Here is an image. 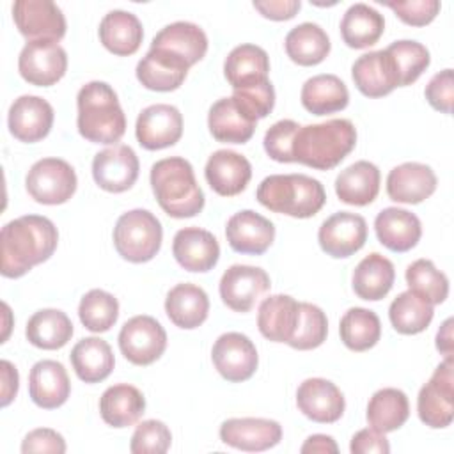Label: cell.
<instances>
[{
	"label": "cell",
	"instance_id": "60d3db41",
	"mask_svg": "<svg viewBox=\"0 0 454 454\" xmlns=\"http://www.w3.org/2000/svg\"><path fill=\"white\" fill-rule=\"evenodd\" d=\"M284 43L287 57L300 66H316L330 53L328 34L312 21H303L293 27Z\"/></svg>",
	"mask_w": 454,
	"mask_h": 454
},
{
	"label": "cell",
	"instance_id": "4dcf8cb0",
	"mask_svg": "<svg viewBox=\"0 0 454 454\" xmlns=\"http://www.w3.org/2000/svg\"><path fill=\"white\" fill-rule=\"evenodd\" d=\"M165 312L176 326L192 330L206 321L209 298L206 291L195 284H177L167 293Z\"/></svg>",
	"mask_w": 454,
	"mask_h": 454
},
{
	"label": "cell",
	"instance_id": "ffe728a7",
	"mask_svg": "<svg viewBox=\"0 0 454 454\" xmlns=\"http://www.w3.org/2000/svg\"><path fill=\"white\" fill-rule=\"evenodd\" d=\"M225 238L234 252L261 255L275 239V225L262 215L243 209L229 218Z\"/></svg>",
	"mask_w": 454,
	"mask_h": 454
},
{
	"label": "cell",
	"instance_id": "1f68e13d",
	"mask_svg": "<svg viewBox=\"0 0 454 454\" xmlns=\"http://www.w3.org/2000/svg\"><path fill=\"white\" fill-rule=\"evenodd\" d=\"M99 39L114 55H133L140 48L144 28L133 12L114 9L106 12L99 23Z\"/></svg>",
	"mask_w": 454,
	"mask_h": 454
},
{
	"label": "cell",
	"instance_id": "74e56055",
	"mask_svg": "<svg viewBox=\"0 0 454 454\" xmlns=\"http://www.w3.org/2000/svg\"><path fill=\"white\" fill-rule=\"evenodd\" d=\"M383 30V14L364 2L349 5L340 20V35L349 48L362 50L376 44Z\"/></svg>",
	"mask_w": 454,
	"mask_h": 454
},
{
	"label": "cell",
	"instance_id": "f546056e",
	"mask_svg": "<svg viewBox=\"0 0 454 454\" xmlns=\"http://www.w3.org/2000/svg\"><path fill=\"white\" fill-rule=\"evenodd\" d=\"M270 57L257 44H239L229 51L223 62V74L232 89L257 85L268 80Z\"/></svg>",
	"mask_w": 454,
	"mask_h": 454
},
{
	"label": "cell",
	"instance_id": "6f0895ef",
	"mask_svg": "<svg viewBox=\"0 0 454 454\" xmlns=\"http://www.w3.org/2000/svg\"><path fill=\"white\" fill-rule=\"evenodd\" d=\"M254 7L270 20L282 21V20H291L301 7L300 0H262V2H254Z\"/></svg>",
	"mask_w": 454,
	"mask_h": 454
},
{
	"label": "cell",
	"instance_id": "cb8c5ba5",
	"mask_svg": "<svg viewBox=\"0 0 454 454\" xmlns=\"http://www.w3.org/2000/svg\"><path fill=\"white\" fill-rule=\"evenodd\" d=\"M436 190V176L426 163L406 161L387 176V193L394 202L419 204Z\"/></svg>",
	"mask_w": 454,
	"mask_h": 454
},
{
	"label": "cell",
	"instance_id": "ab89813d",
	"mask_svg": "<svg viewBox=\"0 0 454 454\" xmlns=\"http://www.w3.org/2000/svg\"><path fill=\"white\" fill-rule=\"evenodd\" d=\"M25 335L35 348L59 349L71 340L73 323L59 309H41L30 316Z\"/></svg>",
	"mask_w": 454,
	"mask_h": 454
},
{
	"label": "cell",
	"instance_id": "603a6c76",
	"mask_svg": "<svg viewBox=\"0 0 454 454\" xmlns=\"http://www.w3.org/2000/svg\"><path fill=\"white\" fill-rule=\"evenodd\" d=\"M172 254L176 261L188 271H209L220 257V245L216 238L200 227L179 229L172 241Z\"/></svg>",
	"mask_w": 454,
	"mask_h": 454
},
{
	"label": "cell",
	"instance_id": "7402d4cb",
	"mask_svg": "<svg viewBox=\"0 0 454 454\" xmlns=\"http://www.w3.org/2000/svg\"><path fill=\"white\" fill-rule=\"evenodd\" d=\"M204 176L218 195L234 197L247 188L252 177V165L236 151L218 149L207 158Z\"/></svg>",
	"mask_w": 454,
	"mask_h": 454
},
{
	"label": "cell",
	"instance_id": "9a60e30c",
	"mask_svg": "<svg viewBox=\"0 0 454 454\" xmlns=\"http://www.w3.org/2000/svg\"><path fill=\"white\" fill-rule=\"evenodd\" d=\"M138 158L129 145L117 144L99 151L92 160V177L106 192L121 193L129 190L138 177Z\"/></svg>",
	"mask_w": 454,
	"mask_h": 454
},
{
	"label": "cell",
	"instance_id": "6da1fadb",
	"mask_svg": "<svg viewBox=\"0 0 454 454\" xmlns=\"http://www.w3.org/2000/svg\"><path fill=\"white\" fill-rule=\"evenodd\" d=\"M59 243L53 222L41 215H25L7 222L0 231L2 275L18 278L35 264L48 261Z\"/></svg>",
	"mask_w": 454,
	"mask_h": 454
},
{
	"label": "cell",
	"instance_id": "d6986e66",
	"mask_svg": "<svg viewBox=\"0 0 454 454\" xmlns=\"http://www.w3.org/2000/svg\"><path fill=\"white\" fill-rule=\"evenodd\" d=\"M220 440L239 450L261 452L282 440V426L270 419H227L220 426Z\"/></svg>",
	"mask_w": 454,
	"mask_h": 454
},
{
	"label": "cell",
	"instance_id": "8d00e7d4",
	"mask_svg": "<svg viewBox=\"0 0 454 454\" xmlns=\"http://www.w3.org/2000/svg\"><path fill=\"white\" fill-rule=\"evenodd\" d=\"M348 103V87L335 74H316L301 87V105L314 115H326L344 110Z\"/></svg>",
	"mask_w": 454,
	"mask_h": 454
},
{
	"label": "cell",
	"instance_id": "7c38bea8",
	"mask_svg": "<svg viewBox=\"0 0 454 454\" xmlns=\"http://www.w3.org/2000/svg\"><path fill=\"white\" fill-rule=\"evenodd\" d=\"M211 358L216 371L232 383L252 378L259 364L254 342L239 332L222 333L213 344Z\"/></svg>",
	"mask_w": 454,
	"mask_h": 454
},
{
	"label": "cell",
	"instance_id": "5bb4252c",
	"mask_svg": "<svg viewBox=\"0 0 454 454\" xmlns=\"http://www.w3.org/2000/svg\"><path fill=\"white\" fill-rule=\"evenodd\" d=\"M270 286V277L262 268L232 264L220 278V296L229 309L248 312Z\"/></svg>",
	"mask_w": 454,
	"mask_h": 454
},
{
	"label": "cell",
	"instance_id": "3957f363",
	"mask_svg": "<svg viewBox=\"0 0 454 454\" xmlns=\"http://www.w3.org/2000/svg\"><path fill=\"white\" fill-rule=\"evenodd\" d=\"M151 186L160 207L172 218H190L204 207V192L193 167L181 156L158 160L151 167Z\"/></svg>",
	"mask_w": 454,
	"mask_h": 454
},
{
	"label": "cell",
	"instance_id": "7dc6e473",
	"mask_svg": "<svg viewBox=\"0 0 454 454\" xmlns=\"http://www.w3.org/2000/svg\"><path fill=\"white\" fill-rule=\"evenodd\" d=\"M387 53L392 57L394 66L399 76V87H406L413 83L429 66V50L410 39L394 41L390 46L385 48Z\"/></svg>",
	"mask_w": 454,
	"mask_h": 454
},
{
	"label": "cell",
	"instance_id": "c3c4849f",
	"mask_svg": "<svg viewBox=\"0 0 454 454\" xmlns=\"http://www.w3.org/2000/svg\"><path fill=\"white\" fill-rule=\"evenodd\" d=\"M326 333H328L326 314L314 303L300 301L298 325L287 344L300 351L314 349L325 342Z\"/></svg>",
	"mask_w": 454,
	"mask_h": 454
},
{
	"label": "cell",
	"instance_id": "816d5d0a",
	"mask_svg": "<svg viewBox=\"0 0 454 454\" xmlns=\"http://www.w3.org/2000/svg\"><path fill=\"white\" fill-rule=\"evenodd\" d=\"M300 124L291 119H282L268 128L264 135V151L278 163H293V138Z\"/></svg>",
	"mask_w": 454,
	"mask_h": 454
},
{
	"label": "cell",
	"instance_id": "91938a15",
	"mask_svg": "<svg viewBox=\"0 0 454 454\" xmlns=\"http://www.w3.org/2000/svg\"><path fill=\"white\" fill-rule=\"evenodd\" d=\"M301 452L303 454H328V452L335 454L339 452V447L335 440L328 434H312L301 445Z\"/></svg>",
	"mask_w": 454,
	"mask_h": 454
},
{
	"label": "cell",
	"instance_id": "f907efd6",
	"mask_svg": "<svg viewBox=\"0 0 454 454\" xmlns=\"http://www.w3.org/2000/svg\"><path fill=\"white\" fill-rule=\"evenodd\" d=\"M172 443V433L167 427L165 422L151 419L144 420L137 426L129 450L133 454H163L170 449Z\"/></svg>",
	"mask_w": 454,
	"mask_h": 454
},
{
	"label": "cell",
	"instance_id": "ac0fdd59",
	"mask_svg": "<svg viewBox=\"0 0 454 454\" xmlns=\"http://www.w3.org/2000/svg\"><path fill=\"white\" fill-rule=\"evenodd\" d=\"M300 411L319 424L337 422L344 413V395L335 383L325 378H309L296 390Z\"/></svg>",
	"mask_w": 454,
	"mask_h": 454
},
{
	"label": "cell",
	"instance_id": "277c9868",
	"mask_svg": "<svg viewBox=\"0 0 454 454\" xmlns=\"http://www.w3.org/2000/svg\"><path fill=\"white\" fill-rule=\"evenodd\" d=\"M76 126L94 144H115L126 131V117L115 90L106 82H89L76 96Z\"/></svg>",
	"mask_w": 454,
	"mask_h": 454
},
{
	"label": "cell",
	"instance_id": "7a4b0ae2",
	"mask_svg": "<svg viewBox=\"0 0 454 454\" xmlns=\"http://www.w3.org/2000/svg\"><path fill=\"white\" fill-rule=\"evenodd\" d=\"M356 129L349 119H330L300 126L293 138V158L317 170L337 167L355 147Z\"/></svg>",
	"mask_w": 454,
	"mask_h": 454
},
{
	"label": "cell",
	"instance_id": "f1b7e54d",
	"mask_svg": "<svg viewBox=\"0 0 454 454\" xmlns=\"http://www.w3.org/2000/svg\"><path fill=\"white\" fill-rule=\"evenodd\" d=\"M300 317V301L289 294H271L262 300L257 326L262 337L273 342H289Z\"/></svg>",
	"mask_w": 454,
	"mask_h": 454
},
{
	"label": "cell",
	"instance_id": "bcb514c9",
	"mask_svg": "<svg viewBox=\"0 0 454 454\" xmlns=\"http://www.w3.org/2000/svg\"><path fill=\"white\" fill-rule=\"evenodd\" d=\"M406 284L410 291L417 293L431 305L442 303L449 294V280L445 273L429 259H417L406 268Z\"/></svg>",
	"mask_w": 454,
	"mask_h": 454
},
{
	"label": "cell",
	"instance_id": "ee69618b",
	"mask_svg": "<svg viewBox=\"0 0 454 454\" xmlns=\"http://www.w3.org/2000/svg\"><path fill=\"white\" fill-rule=\"evenodd\" d=\"M339 333L346 348L351 351H365L381 337V323L374 310L351 307L344 312L339 325Z\"/></svg>",
	"mask_w": 454,
	"mask_h": 454
},
{
	"label": "cell",
	"instance_id": "52a82bcc",
	"mask_svg": "<svg viewBox=\"0 0 454 454\" xmlns=\"http://www.w3.org/2000/svg\"><path fill=\"white\" fill-rule=\"evenodd\" d=\"M74 168L60 158H43L35 161L27 177L25 186L28 195L39 204H64L76 192Z\"/></svg>",
	"mask_w": 454,
	"mask_h": 454
},
{
	"label": "cell",
	"instance_id": "30bf717a",
	"mask_svg": "<svg viewBox=\"0 0 454 454\" xmlns=\"http://www.w3.org/2000/svg\"><path fill=\"white\" fill-rule=\"evenodd\" d=\"M18 69L25 82L37 87H50L66 74V50L59 41L51 39L28 41L20 51Z\"/></svg>",
	"mask_w": 454,
	"mask_h": 454
},
{
	"label": "cell",
	"instance_id": "b9f144b4",
	"mask_svg": "<svg viewBox=\"0 0 454 454\" xmlns=\"http://www.w3.org/2000/svg\"><path fill=\"white\" fill-rule=\"evenodd\" d=\"M410 417V403L399 388H381L372 394L367 404V422L380 433L399 429Z\"/></svg>",
	"mask_w": 454,
	"mask_h": 454
},
{
	"label": "cell",
	"instance_id": "11a10c76",
	"mask_svg": "<svg viewBox=\"0 0 454 454\" xmlns=\"http://www.w3.org/2000/svg\"><path fill=\"white\" fill-rule=\"evenodd\" d=\"M21 452L32 454V452H53L62 454L66 452V442L60 433L50 427H39L30 431L23 442H21Z\"/></svg>",
	"mask_w": 454,
	"mask_h": 454
},
{
	"label": "cell",
	"instance_id": "94428289",
	"mask_svg": "<svg viewBox=\"0 0 454 454\" xmlns=\"http://www.w3.org/2000/svg\"><path fill=\"white\" fill-rule=\"evenodd\" d=\"M436 348L445 356H452V319H445L436 333Z\"/></svg>",
	"mask_w": 454,
	"mask_h": 454
},
{
	"label": "cell",
	"instance_id": "7bdbcfd3",
	"mask_svg": "<svg viewBox=\"0 0 454 454\" xmlns=\"http://www.w3.org/2000/svg\"><path fill=\"white\" fill-rule=\"evenodd\" d=\"M433 305L410 289L397 294L388 307L390 323L394 330L403 335L424 332L433 321Z\"/></svg>",
	"mask_w": 454,
	"mask_h": 454
},
{
	"label": "cell",
	"instance_id": "680465c9",
	"mask_svg": "<svg viewBox=\"0 0 454 454\" xmlns=\"http://www.w3.org/2000/svg\"><path fill=\"white\" fill-rule=\"evenodd\" d=\"M0 369H2V406H7L18 394L20 376L16 367L9 360H2Z\"/></svg>",
	"mask_w": 454,
	"mask_h": 454
},
{
	"label": "cell",
	"instance_id": "db71d44e",
	"mask_svg": "<svg viewBox=\"0 0 454 454\" xmlns=\"http://www.w3.org/2000/svg\"><path fill=\"white\" fill-rule=\"evenodd\" d=\"M426 99L434 110H440L443 114L452 112V101H454V76L452 69L447 67L440 73H436L429 83L426 85Z\"/></svg>",
	"mask_w": 454,
	"mask_h": 454
},
{
	"label": "cell",
	"instance_id": "8992f818",
	"mask_svg": "<svg viewBox=\"0 0 454 454\" xmlns=\"http://www.w3.org/2000/svg\"><path fill=\"white\" fill-rule=\"evenodd\" d=\"M161 239V223L147 209H131L122 213L114 227L115 250L129 262L151 261L160 252Z\"/></svg>",
	"mask_w": 454,
	"mask_h": 454
},
{
	"label": "cell",
	"instance_id": "f5cc1de1",
	"mask_svg": "<svg viewBox=\"0 0 454 454\" xmlns=\"http://www.w3.org/2000/svg\"><path fill=\"white\" fill-rule=\"evenodd\" d=\"M381 4L390 7L399 20L413 27H424L431 23L442 7L438 0H408V2H381Z\"/></svg>",
	"mask_w": 454,
	"mask_h": 454
},
{
	"label": "cell",
	"instance_id": "e575fe53",
	"mask_svg": "<svg viewBox=\"0 0 454 454\" xmlns=\"http://www.w3.org/2000/svg\"><path fill=\"white\" fill-rule=\"evenodd\" d=\"M395 280V270L390 259L372 252L365 255L353 271V291L358 298L378 301L388 294Z\"/></svg>",
	"mask_w": 454,
	"mask_h": 454
},
{
	"label": "cell",
	"instance_id": "8fae6325",
	"mask_svg": "<svg viewBox=\"0 0 454 454\" xmlns=\"http://www.w3.org/2000/svg\"><path fill=\"white\" fill-rule=\"evenodd\" d=\"M12 18L21 35L28 41H60L66 35V18L51 0H16L12 4Z\"/></svg>",
	"mask_w": 454,
	"mask_h": 454
},
{
	"label": "cell",
	"instance_id": "44dd1931",
	"mask_svg": "<svg viewBox=\"0 0 454 454\" xmlns=\"http://www.w3.org/2000/svg\"><path fill=\"white\" fill-rule=\"evenodd\" d=\"M351 76L356 89L367 98H381L399 87L397 69L387 50L360 55L351 66Z\"/></svg>",
	"mask_w": 454,
	"mask_h": 454
},
{
	"label": "cell",
	"instance_id": "836d02e7",
	"mask_svg": "<svg viewBox=\"0 0 454 454\" xmlns=\"http://www.w3.org/2000/svg\"><path fill=\"white\" fill-rule=\"evenodd\" d=\"M144 410V394L129 383H117L108 387L99 399L101 419L112 427L133 426L142 417Z\"/></svg>",
	"mask_w": 454,
	"mask_h": 454
},
{
	"label": "cell",
	"instance_id": "9c48e42d",
	"mask_svg": "<svg viewBox=\"0 0 454 454\" xmlns=\"http://www.w3.org/2000/svg\"><path fill=\"white\" fill-rule=\"evenodd\" d=\"M119 348L124 358L131 364L149 365L163 355L167 348V332L151 316H133L119 332Z\"/></svg>",
	"mask_w": 454,
	"mask_h": 454
},
{
	"label": "cell",
	"instance_id": "4316f807",
	"mask_svg": "<svg viewBox=\"0 0 454 454\" xmlns=\"http://www.w3.org/2000/svg\"><path fill=\"white\" fill-rule=\"evenodd\" d=\"M188 69L190 66L184 60L163 50L149 48L145 57L137 64V78L149 90L170 92L181 87Z\"/></svg>",
	"mask_w": 454,
	"mask_h": 454
},
{
	"label": "cell",
	"instance_id": "d6a6232c",
	"mask_svg": "<svg viewBox=\"0 0 454 454\" xmlns=\"http://www.w3.org/2000/svg\"><path fill=\"white\" fill-rule=\"evenodd\" d=\"M380 168L367 160H360L346 167L337 176L335 193L346 204L367 206L376 199L380 192Z\"/></svg>",
	"mask_w": 454,
	"mask_h": 454
},
{
	"label": "cell",
	"instance_id": "d4e9b609",
	"mask_svg": "<svg viewBox=\"0 0 454 454\" xmlns=\"http://www.w3.org/2000/svg\"><path fill=\"white\" fill-rule=\"evenodd\" d=\"M28 394L44 410L62 406L71 394V381L66 367L57 360H39L28 374Z\"/></svg>",
	"mask_w": 454,
	"mask_h": 454
},
{
	"label": "cell",
	"instance_id": "681fc988",
	"mask_svg": "<svg viewBox=\"0 0 454 454\" xmlns=\"http://www.w3.org/2000/svg\"><path fill=\"white\" fill-rule=\"evenodd\" d=\"M238 108L254 122L264 119L275 106V89L270 80L257 85L234 89L232 96Z\"/></svg>",
	"mask_w": 454,
	"mask_h": 454
},
{
	"label": "cell",
	"instance_id": "d590c367",
	"mask_svg": "<svg viewBox=\"0 0 454 454\" xmlns=\"http://www.w3.org/2000/svg\"><path fill=\"white\" fill-rule=\"evenodd\" d=\"M71 365L76 376L85 383H99L106 380L115 365L112 348L99 337H85L71 349Z\"/></svg>",
	"mask_w": 454,
	"mask_h": 454
},
{
	"label": "cell",
	"instance_id": "484cf974",
	"mask_svg": "<svg viewBox=\"0 0 454 454\" xmlns=\"http://www.w3.org/2000/svg\"><path fill=\"white\" fill-rule=\"evenodd\" d=\"M151 48L163 50L181 60L190 67L197 64L207 51L206 32L192 21H174L165 25L151 41Z\"/></svg>",
	"mask_w": 454,
	"mask_h": 454
},
{
	"label": "cell",
	"instance_id": "83f0119b",
	"mask_svg": "<svg viewBox=\"0 0 454 454\" xmlns=\"http://www.w3.org/2000/svg\"><path fill=\"white\" fill-rule=\"evenodd\" d=\"M374 231L380 243L388 250L408 252L419 243L422 236V223L411 211L385 207L376 215Z\"/></svg>",
	"mask_w": 454,
	"mask_h": 454
},
{
	"label": "cell",
	"instance_id": "f35d334b",
	"mask_svg": "<svg viewBox=\"0 0 454 454\" xmlns=\"http://www.w3.org/2000/svg\"><path fill=\"white\" fill-rule=\"evenodd\" d=\"M207 126L218 142L227 144H245L255 131V122L238 108L232 98H222L211 105Z\"/></svg>",
	"mask_w": 454,
	"mask_h": 454
},
{
	"label": "cell",
	"instance_id": "e0dca14e",
	"mask_svg": "<svg viewBox=\"0 0 454 454\" xmlns=\"http://www.w3.org/2000/svg\"><path fill=\"white\" fill-rule=\"evenodd\" d=\"M53 106L39 96L25 94L14 99L9 108V131L20 142H39L43 140L53 124Z\"/></svg>",
	"mask_w": 454,
	"mask_h": 454
},
{
	"label": "cell",
	"instance_id": "9f6ffc18",
	"mask_svg": "<svg viewBox=\"0 0 454 454\" xmlns=\"http://www.w3.org/2000/svg\"><path fill=\"white\" fill-rule=\"evenodd\" d=\"M349 450L353 454H388L390 443L385 438V433H380L372 427L360 429L349 443Z\"/></svg>",
	"mask_w": 454,
	"mask_h": 454
},
{
	"label": "cell",
	"instance_id": "2e32d148",
	"mask_svg": "<svg viewBox=\"0 0 454 454\" xmlns=\"http://www.w3.org/2000/svg\"><path fill=\"white\" fill-rule=\"evenodd\" d=\"M135 135L138 144L149 151L170 147L183 135V115L172 105H151L138 114Z\"/></svg>",
	"mask_w": 454,
	"mask_h": 454
},
{
	"label": "cell",
	"instance_id": "4fadbf2b",
	"mask_svg": "<svg viewBox=\"0 0 454 454\" xmlns=\"http://www.w3.org/2000/svg\"><path fill=\"white\" fill-rule=\"evenodd\" d=\"M317 241L328 255L337 259L349 257L367 241L365 218L356 213L337 211L321 223Z\"/></svg>",
	"mask_w": 454,
	"mask_h": 454
},
{
	"label": "cell",
	"instance_id": "f6af8a7d",
	"mask_svg": "<svg viewBox=\"0 0 454 454\" xmlns=\"http://www.w3.org/2000/svg\"><path fill=\"white\" fill-rule=\"evenodd\" d=\"M82 325L96 333L110 330L119 317V301L114 294L103 289H90L78 305Z\"/></svg>",
	"mask_w": 454,
	"mask_h": 454
},
{
	"label": "cell",
	"instance_id": "ba28073f",
	"mask_svg": "<svg viewBox=\"0 0 454 454\" xmlns=\"http://www.w3.org/2000/svg\"><path fill=\"white\" fill-rule=\"evenodd\" d=\"M452 367V356H445V360L431 374L429 381L420 388L417 397L419 419L433 429L450 426L454 417Z\"/></svg>",
	"mask_w": 454,
	"mask_h": 454
},
{
	"label": "cell",
	"instance_id": "5b68a950",
	"mask_svg": "<svg viewBox=\"0 0 454 454\" xmlns=\"http://www.w3.org/2000/svg\"><path fill=\"white\" fill-rule=\"evenodd\" d=\"M255 197L266 209L294 218H310L326 202L323 184L305 174H271L261 181Z\"/></svg>",
	"mask_w": 454,
	"mask_h": 454
}]
</instances>
